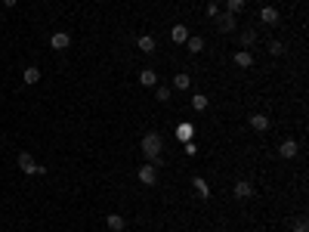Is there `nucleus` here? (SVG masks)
<instances>
[{
    "label": "nucleus",
    "mask_w": 309,
    "mask_h": 232,
    "mask_svg": "<svg viewBox=\"0 0 309 232\" xmlns=\"http://www.w3.org/2000/svg\"><path fill=\"white\" fill-rule=\"evenodd\" d=\"M164 136L158 133V130H148V133H143V158L148 164H155V167H164Z\"/></svg>",
    "instance_id": "nucleus-1"
},
{
    "label": "nucleus",
    "mask_w": 309,
    "mask_h": 232,
    "mask_svg": "<svg viewBox=\"0 0 309 232\" xmlns=\"http://www.w3.org/2000/svg\"><path fill=\"white\" fill-rule=\"evenodd\" d=\"M19 170L22 173H34V177H44V173H47L44 164H37L28 152H19Z\"/></svg>",
    "instance_id": "nucleus-2"
},
{
    "label": "nucleus",
    "mask_w": 309,
    "mask_h": 232,
    "mask_svg": "<svg viewBox=\"0 0 309 232\" xmlns=\"http://www.w3.org/2000/svg\"><path fill=\"white\" fill-rule=\"evenodd\" d=\"M136 177H139L143 186H155L158 183V167H155V164H143V167L136 170Z\"/></svg>",
    "instance_id": "nucleus-3"
},
{
    "label": "nucleus",
    "mask_w": 309,
    "mask_h": 232,
    "mask_svg": "<svg viewBox=\"0 0 309 232\" xmlns=\"http://www.w3.org/2000/svg\"><path fill=\"white\" fill-rule=\"evenodd\" d=\"M232 195H235L238 201H247V198L254 195V186H250V180H238V183L232 186Z\"/></svg>",
    "instance_id": "nucleus-4"
},
{
    "label": "nucleus",
    "mask_w": 309,
    "mask_h": 232,
    "mask_svg": "<svg viewBox=\"0 0 309 232\" xmlns=\"http://www.w3.org/2000/svg\"><path fill=\"white\" fill-rule=\"evenodd\" d=\"M216 19H220V31H223V34H232V31L238 28V19L232 13H220Z\"/></svg>",
    "instance_id": "nucleus-5"
},
{
    "label": "nucleus",
    "mask_w": 309,
    "mask_h": 232,
    "mask_svg": "<svg viewBox=\"0 0 309 232\" xmlns=\"http://www.w3.org/2000/svg\"><path fill=\"white\" fill-rule=\"evenodd\" d=\"M232 62H235L238 68H254V56H250V50H235Z\"/></svg>",
    "instance_id": "nucleus-6"
},
{
    "label": "nucleus",
    "mask_w": 309,
    "mask_h": 232,
    "mask_svg": "<svg viewBox=\"0 0 309 232\" xmlns=\"http://www.w3.org/2000/svg\"><path fill=\"white\" fill-rule=\"evenodd\" d=\"M297 152H300V143H297V139H285V143L278 146V155H281V158H297Z\"/></svg>",
    "instance_id": "nucleus-7"
},
{
    "label": "nucleus",
    "mask_w": 309,
    "mask_h": 232,
    "mask_svg": "<svg viewBox=\"0 0 309 232\" xmlns=\"http://www.w3.org/2000/svg\"><path fill=\"white\" fill-rule=\"evenodd\" d=\"M177 139H179V143H189V139H195V124H192V121H182L179 127H177Z\"/></svg>",
    "instance_id": "nucleus-8"
},
{
    "label": "nucleus",
    "mask_w": 309,
    "mask_h": 232,
    "mask_svg": "<svg viewBox=\"0 0 309 232\" xmlns=\"http://www.w3.org/2000/svg\"><path fill=\"white\" fill-rule=\"evenodd\" d=\"M192 189H195L198 198H211V186H207L204 177H192Z\"/></svg>",
    "instance_id": "nucleus-9"
},
{
    "label": "nucleus",
    "mask_w": 309,
    "mask_h": 232,
    "mask_svg": "<svg viewBox=\"0 0 309 232\" xmlns=\"http://www.w3.org/2000/svg\"><path fill=\"white\" fill-rule=\"evenodd\" d=\"M49 47H53V50H68L71 47V37L65 34V31H56V34L49 37Z\"/></svg>",
    "instance_id": "nucleus-10"
},
{
    "label": "nucleus",
    "mask_w": 309,
    "mask_h": 232,
    "mask_svg": "<svg viewBox=\"0 0 309 232\" xmlns=\"http://www.w3.org/2000/svg\"><path fill=\"white\" fill-rule=\"evenodd\" d=\"M40 78H44V71H40L37 65H28V68L22 71V81H25V84H37Z\"/></svg>",
    "instance_id": "nucleus-11"
},
{
    "label": "nucleus",
    "mask_w": 309,
    "mask_h": 232,
    "mask_svg": "<svg viewBox=\"0 0 309 232\" xmlns=\"http://www.w3.org/2000/svg\"><path fill=\"white\" fill-rule=\"evenodd\" d=\"M105 223H108V229H112V232H124V226H127V220H124L121 214H108Z\"/></svg>",
    "instance_id": "nucleus-12"
},
{
    "label": "nucleus",
    "mask_w": 309,
    "mask_h": 232,
    "mask_svg": "<svg viewBox=\"0 0 309 232\" xmlns=\"http://www.w3.org/2000/svg\"><path fill=\"white\" fill-rule=\"evenodd\" d=\"M250 127H254V130H260V133H263V130H269V118H266L263 112L250 115Z\"/></svg>",
    "instance_id": "nucleus-13"
},
{
    "label": "nucleus",
    "mask_w": 309,
    "mask_h": 232,
    "mask_svg": "<svg viewBox=\"0 0 309 232\" xmlns=\"http://www.w3.org/2000/svg\"><path fill=\"white\" fill-rule=\"evenodd\" d=\"M254 44H257V31L254 28H244V31H241V47L238 50H250Z\"/></svg>",
    "instance_id": "nucleus-14"
},
{
    "label": "nucleus",
    "mask_w": 309,
    "mask_h": 232,
    "mask_svg": "<svg viewBox=\"0 0 309 232\" xmlns=\"http://www.w3.org/2000/svg\"><path fill=\"white\" fill-rule=\"evenodd\" d=\"M260 22L275 25V22H278V10H275V6H263V10H260Z\"/></svg>",
    "instance_id": "nucleus-15"
},
{
    "label": "nucleus",
    "mask_w": 309,
    "mask_h": 232,
    "mask_svg": "<svg viewBox=\"0 0 309 232\" xmlns=\"http://www.w3.org/2000/svg\"><path fill=\"white\" fill-rule=\"evenodd\" d=\"M170 40H173V44H186V40H189V28H186V25H177V28L170 31Z\"/></svg>",
    "instance_id": "nucleus-16"
},
{
    "label": "nucleus",
    "mask_w": 309,
    "mask_h": 232,
    "mask_svg": "<svg viewBox=\"0 0 309 232\" xmlns=\"http://www.w3.org/2000/svg\"><path fill=\"white\" fill-rule=\"evenodd\" d=\"M139 84H143V87H155L158 84V74L152 68H143V71H139Z\"/></svg>",
    "instance_id": "nucleus-17"
},
{
    "label": "nucleus",
    "mask_w": 309,
    "mask_h": 232,
    "mask_svg": "<svg viewBox=\"0 0 309 232\" xmlns=\"http://www.w3.org/2000/svg\"><path fill=\"white\" fill-rule=\"evenodd\" d=\"M136 47L143 50V53H155V47H158V44H155V37H152V34H143V37L136 40Z\"/></svg>",
    "instance_id": "nucleus-18"
},
{
    "label": "nucleus",
    "mask_w": 309,
    "mask_h": 232,
    "mask_svg": "<svg viewBox=\"0 0 309 232\" xmlns=\"http://www.w3.org/2000/svg\"><path fill=\"white\" fill-rule=\"evenodd\" d=\"M186 47H189V53H201V50H204V37H198V34H189Z\"/></svg>",
    "instance_id": "nucleus-19"
},
{
    "label": "nucleus",
    "mask_w": 309,
    "mask_h": 232,
    "mask_svg": "<svg viewBox=\"0 0 309 232\" xmlns=\"http://www.w3.org/2000/svg\"><path fill=\"white\" fill-rule=\"evenodd\" d=\"M207 105H211V102H207L204 93H192V109H195V112H204Z\"/></svg>",
    "instance_id": "nucleus-20"
},
{
    "label": "nucleus",
    "mask_w": 309,
    "mask_h": 232,
    "mask_svg": "<svg viewBox=\"0 0 309 232\" xmlns=\"http://www.w3.org/2000/svg\"><path fill=\"white\" fill-rule=\"evenodd\" d=\"M173 87H177V90H189L192 87V78H189L186 71H179L177 78H173Z\"/></svg>",
    "instance_id": "nucleus-21"
},
{
    "label": "nucleus",
    "mask_w": 309,
    "mask_h": 232,
    "mask_svg": "<svg viewBox=\"0 0 309 232\" xmlns=\"http://www.w3.org/2000/svg\"><path fill=\"white\" fill-rule=\"evenodd\" d=\"M155 99H158V102H167V99H170V87H167V84H155Z\"/></svg>",
    "instance_id": "nucleus-22"
},
{
    "label": "nucleus",
    "mask_w": 309,
    "mask_h": 232,
    "mask_svg": "<svg viewBox=\"0 0 309 232\" xmlns=\"http://www.w3.org/2000/svg\"><path fill=\"white\" fill-rule=\"evenodd\" d=\"M226 6H229V13H232V16H238L241 10H244V0H226Z\"/></svg>",
    "instance_id": "nucleus-23"
},
{
    "label": "nucleus",
    "mask_w": 309,
    "mask_h": 232,
    "mask_svg": "<svg viewBox=\"0 0 309 232\" xmlns=\"http://www.w3.org/2000/svg\"><path fill=\"white\" fill-rule=\"evenodd\" d=\"M269 53L272 56H285V44H281V40H269Z\"/></svg>",
    "instance_id": "nucleus-24"
},
{
    "label": "nucleus",
    "mask_w": 309,
    "mask_h": 232,
    "mask_svg": "<svg viewBox=\"0 0 309 232\" xmlns=\"http://www.w3.org/2000/svg\"><path fill=\"white\" fill-rule=\"evenodd\" d=\"M182 152H186L189 158H195V155H198V143H192V139H189V143H182Z\"/></svg>",
    "instance_id": "nucleus-25"
},
{
    "label": "nucleus",
    "mask_w": 309,
    "mask_h": 232,
    "mask_svg": "<svg viewBox=\"0 0 309 232\" xmlns=\"http://www.w3.org/2000/svg\"><path fill=\"white\" fill-rule=\"evenodd\" d=\"M294 232H309V223L306 220H297L294 223Z\"/></svg>",
    "instance_id": "nucleus-26"
},
{
    "label": "nucleus",
    "mask_w": 309,
    "mask_h": 232,
    "mask_svg": "<svg viewBox=\"0 0 309 232\" xmlns=\"http://www.w3.org/2000/svg\"><path fill=\"white\" fill-rule=\"evenodd\" d=\"M207 16H211V19H213V16H220V6H216V3H207Z\"/></svg>",
    "instance_id": "nucleus-27"
},
{
    "label": "nucleus",
    "mask_w": 309,
    "mask_h": 232,
    "mask_svg": "<svg viewBox=\"0 0 309 232\" xmlns=\"http://www.w3.org/2000/svg\"><path fill=\"white\" fill-rule=\"evenodd\" d=\"M3 6H10V10H13V6H19V0H3Z\"/></svg>",
    "instance_id": "nucleus-28"
}]
</instances>
